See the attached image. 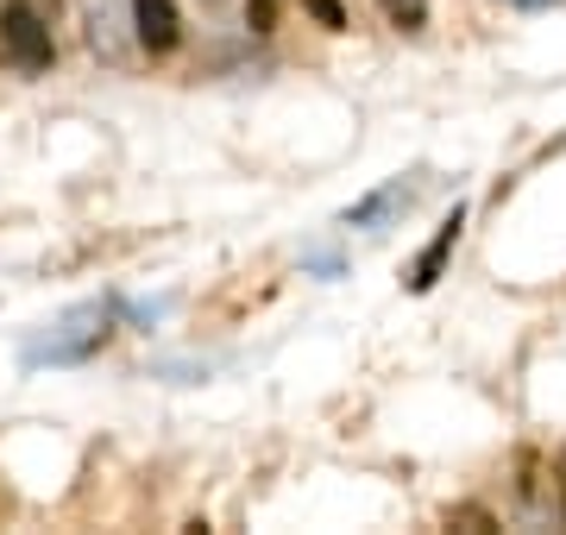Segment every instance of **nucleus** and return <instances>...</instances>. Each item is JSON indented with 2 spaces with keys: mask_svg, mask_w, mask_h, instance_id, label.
Listing matches in <instances>:
<instances>
[{
  "mask_svg": "<svg viewBox=\"0 0 566 535\" xmlns=\"http://www.w3.org/2000/svg\"><path fill=\"white\" fill-rule=\"evenodd\" d=\"M107 334H114V310L107 303H76L39 340H25V366H82V359H95L107 347Z\"/></svg>",
  "mask_w": 566,
  "mask_h": 535,
  "instance_id": "obj_1",
  "label": "nucleus"
},
{
  "mask_svg": "<svg viewBox=\"0 0 566 535\" xmlns=\"http://www.w3.org/2000/svg\"><path fill=\"white\" fill-rule=\"evenodd\" d=\"M0 57L25 70V76H44L57 63V44H51V20H44L32 0H0Z\"/></svg>",
  "mask_w": 566,
  "mask_h": 535,
  "instance_id": "obj_2",
  "label": "nucleus"
},
{
  "mask_svg": "<svg viewBox=\"0 0 566 535\" xmlns=\"http://www.w3.org/2000/svg\"><path fill=\"white\" fill-rule=\"evenodd\" d=\"M460 227H465V208H453L441 227H434V240H428L422 252H416V265L403 271V290L409 296H428V290L441 284V271H447V259H453V246H460Z\"/></svg>",
  "mask_w": 566,
  "mask_h": 535,
  "instance_id": "obj_3",
  "label": "nucleus"
},
{
  "mask_svg": "<svg viewBox=\"0 0 566 535\" xmlns=\"http://www.w3.org/2000/svg\"><path fill=\"white\" fill-rule=\"evenodd\" d=\"M126 13H133V39H139V51L164 57V51H177L182 44L177 0H126Z\"/></svg>",
  "mask_w": 566,
  "mask_h": 535,
  "instance_id": "obj_4",
  "label": "nucleus"
},
{
  "mask_svg": "<svg viewBox=\"0 0 566 535\" xmlns=\"http://www.w3.org/2000/svg\"><path fill=\"white\" fill-rule=\"evenodd\" d=\"M82 20H88V44L102 51L107 63L126 57V32H120V0H82Z\"/></svg>",
  "mask_w": 566,
  "mask_h": 535,
  "instance_id": "obj_5",
  "label": "nucleus"
},
{
  "mask_svg": "<svg viewBox=\"0 0 566 535\" xmlns=\"http://www.w3.org/2000/svg\"><path fill=\"white\" fill-rule=\"evenodd\" d=\"M416 202V183H385V189H371L365 202L346 208V227H378L385 214H397V208Z\"/></svg>",
  "mask_w": 566,
  "mask_h": 535,
  "instance_id": "obj_6",
  "label": "nucleus"
},
{
  "mask_svg": "<svg viewBox=\"0 0 566 535\" xmlns=\"http://www.w3.org/2000/svg\"><path fill=\"white\" fill-rule=\"evenodd\" d=\"M277 13H283V0H245V25H252V39H271V32H277Z\"/></svg>",
  "mask_w": 566,
  "mask_h": 535,
  "instance_id": "obj_7",
  "label": "nucleus"
},
{
  "mask_svg": "<svg viewBox=\"0 0 566 535\" xmlns=\"http://www.w3.org/2000/svg\"><path fill=\"white\" fill-rule=\"evenodd\" d=\"M447 529H472V535H485V529H497V516L479 511V504H453V511H447Z\"/></svg>",
  "mask_w": 566,
  "mask_h": 535,
  "instance_id": "obj_8",
  "label": "nucleus"
},
{
  "mask_svg": "<svg viewBox=\"0 0 566 535\" xmlns=\"http://www.w3.org/2000/svg\"><path fill=\"white\" fill-rule=\"evenodd\" d=\"M385 13H390V25H397V32H422V0H385Z\"/></svg>",
  "mask_w": 566,
  "mask_h": 535,
  "instance_id": "obj_9",
  "label": "nucleus"
},
{
  "mask_svg": "<svg viewBox=\"0 0 566 535\" xmlns=\"http://www.w3.org/2000/svg\"><path fill=\"white\" fill-rule=\"evenodd\" d=\"M308 13H315L327 32H346V7H340V0H308Z\"/></svg>",
  "mask_w": 566,
  "mask_h": 535,
  "instance_id": "obj_10",
  "label": "nucleus"
},
{
  "mask_svg": "<svg viewBox=\"0 0 566 535\" xmlns=\"http://www.w3.org/2000/svg\"><path fill=\"white\" fill-rule=\"evenodd\" d=\"M510 7H560V0H510Z\"/></svg>",
  "mask_w": 566,
  "mask_h": 535,
  "instance_id": "obj_11",
  "label": "nucleus"
},
{
  "mask_svg": "<svg viewBox=\"0 0 566 535\" xmlns=\"http://www.w3.org/2000/svg\"><path fill=\"white\" fill-rule=\"evenodd\" d=\"M560 516H566V460H560Z\"/></svg>",
  "mask_w": 566,
  "mask_h": 535,
  "instance_id": "obj_12",
  "label": "nucleus"
},
{
  "mask_svg": "<svg viewBox=\"0 0 566 535\" xmlns=\"http://www.w3.org/2000/svg\"><path fill=\"white\" fill-rule=\"evenodd\" d=\"M44 7H51V13H57V7H63V0H44Z\"/></svg>",
  "mask_w": 566,
  "mask_h": 535,
  "instance_id": "obj_13",
  "label": "nucleus"
},
{
  "mask_svg": "<svg viewBox=\"0 0 566 535\" xmlns=\"http://www.w3.org/2000/svg\"><path fill=\"white\" fill-rule=\"evenodd\" d=\"M208 7H221V0H208Z\"/></svg>",
  "mask_w": 566,
  "mask_h": 535,
  "instance_id": "obj_14",
  "label": "nucleus"
}]
</instances>
